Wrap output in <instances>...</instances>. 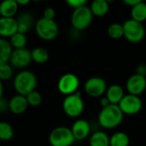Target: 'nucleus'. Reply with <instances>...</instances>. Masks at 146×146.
Returning a JSON list of instances; mask_svg holds the SVG:
<instances>
[{
	"instance_id": "1",
	"label": "nucleus",
	"mask_w": 146,
	"mask_h": 146,
	"mask_svg": "<svg viewBox=\"0 0 146 146\" xmlns=\"http://www.w3.org/2000/svg\"><path fill=\"white\" fill-rule=\"evenodd\" d=\"M124 115L118 104H110L102 108L98 115V123L105 129H113L120 126Z\"/></svg>"
},
{
	"instance_id": "2",
	"label": "nucleus",
	"mask_w": 146,
	"mask_h": 146,
	"mask_svg": "<svg viewBox=\"0 0 146 146\" xmlns=\"http://www.w3.org/2000/svg\"><path fill=\"white\" fill-rule=\"evenodd\" d=\"M38 80L34 73L30 70H22L14 78V89L17 94L27 96L36 90Z\"/></svg>"
},
{
	"instance_id": "3",
	"label": "nucleus",
	"mask_w": 146,
	"mask_h": 146,
	"mask_svg": "<svg viewBox=\"0 0 146 146\" xmlns=\"http://www.w3.org/2000/svg\"><path fill=\"white\" fill-rule=\"evenodd\" d=\"M90 7L84 5L74 9L71 15V25L76 31H83L90 27L93 20Z\"/></svg>"
},
{
	"instance_id": "4",
	"label": "nucleus",
	"mask_w": 146,
	"mask_h": 146,
	"mask_svg": "<svg viewBox=\"0 0 146 146\" xmlns=\"http://www.w3.org/2000/svg\"><path fill=\"white\" fill-rule=\"evenodd\" d=\"M63 112L71 118L79 117L84 111L85 104L81 94L77 91L75 93L66 96L62 101Z\"/></svg>"
},
{
	"instance_id": "5",
	"label": "nucleus",
	"mask_w": 146,
	"mask_h": 146,
	"mask_svg": "<svg viewBox=\"0 0 146 146\" xmlns=\"http://www.w3.org/2000/svg\"><path fill=\"white\" fill-rule=\"evenodd\" d=\"M34 27L37 35L44 41L55 39L59 33V27L55 20H48L41 17L35 22Z\"/></svg>"
},
{
	"instance_id": "6",
	"label": "nucleus",
	"mask_w": 146,
	"mask_h": 146,
	"mask_svg": "<svg viewBox=\"0 0 146 146\" xmlns=\"http://www.w3.org/2000/svg\"><path fill=\"white\" fill-rule=\"evenodd\" d=\"M124 38L132 44H138L144 40L145 37V28L143 23L133 19L127 20L123 24Z\"/></svg>"
},
{
	"instance_id": "7",
	"label": "nucleus",
	"mask_w": 146,
	"mask_h": 146,
	"mask_svg": "<svg viewBox=\"0 0 146 146\" xmlns=\"http://www.w3.org/2000/svg\"><path fill=\"white\" fill-rule=\"evenodd\" d=\"M74 142L71 129L67 127H55L49 135V143L51 146H71Z\"/></svg>"
},
{
	"instance_id": "8",
	"label": "nucleus",
	"mask_w": 146,
	"mask_h": 146,
	"mask_svg": "<svg viewBox=\"0 0 146 146\" xmlns=\"http://www.w3.org/2000/svg\"><path fill=\"white\" fill-rule=\"evenodd\" d=\"M123 115H134L139 114L143 107V103L139 96H135L132 94L124 95L122 99L118 104Z\"/></svg>"
},
{
	"instance_id": "9",
	"label": "nucleus",
	"mask_w": 146,
	"mask_h": 146,
	"mask_svg": "<svg viewBox=\"0 0 146 146\" xmlns=\"http://www.w3.org/2000/svg\"><path fill=\"white\" fill-rule=\"evenodd\" d=\"M80 86V80L77 75L72 73H68L60 77L57 82L58 92L64 95L68 96L75 93Z\"/></svg>"
},
{
	"instance_id": "10",
	"label": "nucleus",
	"mask_w": 146,
	"mask_h": 146,
	"mask_svg": "<svg viewBox=\"0 0 146 146\" xmlns=\"http://www.w3.org/2000/svg\"><path fill=\"white\" fill-rule=\"evenodd\" d=\"M107 83L101 77H91L88 79L85 85L84 90L86 93L92 98H100L102 97L107 90Z\"/></svg>"
},
{
	"instance_id": "11",
	"label": "nucleus",
	"mask_w": 146,
	"mask_h": 146,
	"mask_svg": "<svg viewBox=\"0 0 146 146\" xmlns=\"http://www.w3.org/2000/svg\"><path fill=\"white\" fill-rule=\"evenodd\" d=\"M9 62L15 68H25L32 62L31 51L26 48L13 49Z\"/></svg>"
},
{
	"instance_id": "12",
	"label": "nucleus",
	"mask_w": 146,
	"mask_h": 146,
	"mask_svg": "<svg viewBox=\"0 0 146 146\" xmlns=\"http://www.w3.org/2000/svg\"><path fill=\"white\" fill-rule=\"evenodd\" d=\"M126 88L129 94L139 96L146 90V77L139 74L131 75L126 83Z\"/></svg>"
},
{
	"instance_id": "13",
	"label": "nucleus",
	"mask_w": 146,
	"mask_h": 146,
	"mask_svg": "<svg viewBox=\"0 0 146 146\" xmlns=\"http://www.w3.org/2000/svg\"><path fill=\"white\" fill-rule=\"evenodd\" d=\"M70 129L75 141H82L86 139L91 133V126L89 122L83 119L76 120Z\"/></svg>"
},
{
	"instance_id": "14",
	"label": "nucleus",
	"mask_w": 146,
	"mask_h": 146,
	"mask_svg": "<svg viewBox=\"0 0 146 146\" xmlns=\"http://www.w3.org/2000/svg\"><path fill=\"white\" fill-rule=\"evenodd\" d=\"M9 110L14 115H21L26 112L28 108V103L26 96L16 94L13 96L8 102Z\"/></svg>"
},
{
	"instance_id": "15",
	"label": "nucleus",
	"mask_w": 146,
	"mask_h": 146,
	"mask_svg": "<svg viewBox=\"0 0 146 146\" xmlns=\"http://www.w3.org/2000/svg\"><path fill=\"white\" fill-rule=\"evenodd\" d=\"M17 33V23L14 17H0V38H10Z\"/></svg>"
},
{
	"instance_id": "16",
	"label": "nucleus",
	"mask_w": 146,
	"mask_h": 146,
	"mask_svg": "<svg viewBox=\"0 0 146 146\" xmlns=\"http://www.w3.org/2000/svg\"><path fill=\"white\" fill-rule=\"evenodd\" d=\"M15 20L17 23V32L21 33L26 34L33 27V26H35L33 16L29 12L21 14Z\"/></svg>"
},
{
	"instance_id": "17",
	"label": "nucleus",
	"mask_w": 146,
	"mask_h": 146,
	"mask_svg": "<svg viewBox=\"0 0 146 146\" xmlns=\"http://www.w3.org/2000/svg\"><path fill=\"white\" fill-rule=\"evenodd\" d=\"M106 98L111 104H118L124 97V90L119 85H112L106 90Z\"/></svg>"
},
{
	"instance_id": "18",
	"label": "nucleus",
	"mask_w": 146,
	"mask_h": 146,
	"mask_svg": "<svg viewBox=\"0 0 146 146\" xmlns=\"http://www.w3.org/2000/svg\"><path fill=\"white\" fill-rule=\"evenodd\" d=\"M19 5L15 0H2L0 3V15L2 17H14L18 11Z\"/></svg>"
},
{
	"instance_id": "19",
	"label": "nucleus",
	"mask_w": 146,
	"mask_h": 146,
	"mask_svg": "<svg viewBox=\"0 0 146 146\" xmlns=\"http://www.w3.org/2000/svg\"><path fill=\"white\" fill-rule=\"evenodd\" d=\"M90 9L94 16L103 17L109 13L110 3L106 0H93L90 5Z\"/></svg>"
},
{
	"instance_id": "20",
	"label": "nucleus",
	"mask_w": 146,
	"mask_h": 146,
	"mask_svg": "<svg viewBox=\"0 0 146 146\" xmlns=\"http://www.w3.org/2000/svg\"><path fill=\"white\" fill-rule=\"evenodd\" d=\"M131 19L143 23L146 21V3L140 2L131 7Z\"/></svg>"
},
{
	"instance_id": "21",
	"label": "nucleus",
	"mask_w": 146,
	"mask_h": 146,
	"mask_svg": "<svg viewBox=\"0 0 146 146\" xmlns=\"http://www.w3.org/2000/svg\"><path fill=\"white\" fill-rule=\"evenodd\" d=\"M90 146H110V137L102 131L95 132L89 139Z\"/></svg>"
},
{
	"instance_id": "22",
	"label": "nucleus",
	"mask_w": 146,
	"mask_h": 146,
	"mask_svg": "<svg viewBox=\"0 0 146 146\" xmlns=\"http://www.w3.org/2000/svg\"><path fill=\"white\" fill-rule=\"evenodd\" d=\"M13 48L9 42L3 38H0V65L9 61Z\"/></svg>"
},
{
	"instance_id": "23",
	"label": "nucleus",
	"mask_w": 146,
	"mask_h": 146,
	"mask_svg": "<svg viewBox=\"0 0 146 146\" xmlns=\"http://www.w3.org/2000/svg\"><path fill=\"white\" fill-rule=\"evenodd\" d=\"M32 61L38 64H44L49 60V52L43 47H36L31 51Z\"/></svg>"
},
{
	"instance_id": "24",
	"label": "nucleus",
	"mask_w": 146,
	"mask_h": 146,
	"mask_svg": "<svg viewBox=\"0 0 146 146\" xmlns=\"http://www.w3.org/2000/svg\"><path fill=\"white\" fill-rule=\"evenodd\" d=\"M130 139L124 132H117L110 138V146H128Z\"/></svg>"
},
{
	"instance_id": "25",
	"label": "nucleus",
	"mask_w": 146,
	"mask_h": 146,
	"mask_svg": "<svg viewBox=\"0 0 146 146\" xmlns=\"http://www.w3.org/2000/svg\"><path fill=\"white\" fill-rule=\"evenodd\" d=\"M9 42L13 49L26 48V45L27 44V38L26 34L17 32L9 38Z\"/></svg>"
},
{
	"instance_id": "26",
	"label": "nucleus",
	"mask_w": 146,
	"mask_h": 146,
	"mask_svg": "<svg viewBox=\"0 0 146 146\" xmlns=\"http://www.w3.org/2000/svg\"><path fill=\"white\" fill-rule=\"evenodd\" d=\"M14 134V129L9 122L0 121V140L9 141L13 139Z\"/></svg>"
},
{
	"instance_id": "27",
	"label": "nucleus",
	"mask_w": 146,
	"mask_h": 146,
	"mask_svg": "<svg viewBox=\"0 0 146 146\" xmlns=\"http://www.w3.org/2000/svg\"><path fill=\"white\" fill-rule=\"evenodd\" d=\"M107 33H108V35L110 36V38H111L113 39H120V38H123V36H124L123 25L117 23V22L112 23L109 26V27L107 29Z\"/></svg>"
},
{
	"instance_id": "28",
	"label": "nucleus",
	"mask_w": 146,
	"mask_h": 146,
	"mask_svg": "<svg viewBox=\"0 0 146 146\" xmlns=\"http://www.w3.org/2000/svg\"><path fill=\"white\" fill-rule=\"evenodd\" d=\"M26 98H27L28 105L31 107H38L43 101V98H42L41 93L36 90L28 93L26 96Z\"/></svg>"
},
{
	"instance_id": "29",
	"label": "nucleus",
	"mask_w": 146,
	"mask_h": 146,
	"mask_svg": "<svg viewBox=\"0 0 146 146\" xmlns=\"http://www.w3.org/2000/svg\"><path fill=\"white\" fill-rule=\"evenodd\" d=\"M13 76V67L8 62L0 65V80H9Z\"/></svg>"
},
{
	"instance_id": "30",
	"label": "nucleus",
	"mask_w": 146,
	"mask_h": 146,
	"mask_svg": "<svg viewBox=\"0 0 146 146\" xmlns=\"http://www.w3.org/2000/svg\"><path fill=\"white\" fill-rule=\"evenodd\" d=\"M65 1L68 6H70L73 9H75L80 6L86 5V3L88 0H65Z\"/></svg>"
},
{
	"instance_id": "31",
	"label": "nucleus",
	"mask_w": 146,
	"mask_h": 146,
	"mask_svg": "<svg viewBox=\"0 0 146 146\" xmlns=\"http://www.w3.org/2000/svg\"><path fill=\"white\" fill-rule=\"evenodd\" d=\"M44 18L48 19V20H54V18L56 17V10L55 9L50 7V8H46L44 11Z\"/></svg>"
},
{
	"instance_id": "32",
	"label": "nucleus",
	"mask_w": 146,
	"mask_h": 146,
	"mask_svg": "<svg viewBox=\"0 0 146 146\" xmlns=\"http://www.w3.org/2000/svg\"><path fill=\"white\" fill-rule=\"evenodd\" d=\"M136 74L146 77V65L145 64H139L136 68Z\"/></svg>"
},
{
	"instance_id": "33",
	"label": "nucleus",
	"mask_w": 146,
	"mask_h": 146,
	"mask_svg": "<svg viewBox=\"0 0 146 146\" xmlns=\"http://www.w3.org/2000/svg\"><path fill=\"white\" fill-rule=\"evenodd\" d=\"M7 110H9V104H8V103L5 100H3V98H1L0 99V111L1 112H4Z\"/></svg>"
},
{
	"instance_id": "34",
	"label": "nucleus",
	"mask_w": 146,
	"mask_h": 146,
	"mask_svg": "<svg viewBox=\"0 0 146 146\" xmlns=\"http://www.w3.org/2000/svg\"><path fill=\"white\" fill-rule=\"evenodd\" d=\"M122 2H123L126 5L130 6V7H133V5H135V4H137V3L142 2V0H122Z\"/></svg>"
},
{
	"instance_id": "35",
	"label": "nucleus",
	"mask_w": 146,
	"mask_h": 146,
	"mask_svg": "<svg viewBox=\"0 0 146 146\" xmlns=\"http://www.w3.org/2000/svg\"><path fill=\"white\" fill-rule=\"evenodd\" d=\"M100 104H101L102 108H104V107H107L108 105H110L111 104L110 103V101L108 100V98L106 97H104L100 99Z\"/></svg>"
},
{
	"instance_id": "36",
	"label": "nucleus",
	"mask_w": 146,
	"mask_h": 146,
	"mask_svg": "<svg viewBox=\"0 0 146 146\" xmlns=\"http://www.w3.org/2000/svg\"><path fill=\"white\" fill-rule=\"evenodd\" d=\"M15 1L17 3L18 5H22V6L27 5L31 2V0H15Z\"/></svg>"
},
{
	"instance_id": "37",
	"label": "nucleus",
	"mask_w": 146,
	"mask_h": 146,
	"mask_svg": "<svg viewBox=\"0 0 146 146\" xmlns=\"http://www.w3.org/2000/svg\"><path fill=\"white\" fill-rule=\"evenodd\" d=\"M3 81L0 80V99L3 98Z\"/></svg>"
},
{
	"instance_id": "38",
	"label": "nucleus",
	"mask_w": 146,
	"mask_h": 146,
	"mask_svg": "<svg viewBox=\"0 0 146 146\" xmlns=\"http://www.w3.org/2000/svg\"><path fill=\"white\" fill-rule=\"evenodd\" d=\"M106 1H107V2H108V3H109L110 4V3H113V2H114L115 0H106Z\"/></svg>"
},
{
	"instance_id": "39",
	"label": "nucleus",
	"mask_w": 146,
	"mask_h": 146,
	"mask_svg": "<svg viewBox=\"0 0 146 146\" xmlns=\"http://www.w3.org/2000/svg\"><path fill=\"white\" fill-rule=\"evenodd\" d=\"M36 1H45V0H36Z\"/></svg>"
},
{
	"instance_id": "40",
	"label": "nucleus",
	"mask_w": 146,
	"mask_h": 146,
	"mask_svg": "<svg viewBox=\"0 0 146 146\" xmlns=\"http://www.w3.org/2000/svg\"><path fill=\"white\" fill-rule=\"evenodd\" d=\"M143 2H145V3H146V0H142Z\"/></svg>"
}]
</instances>
